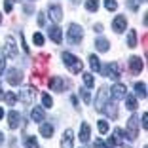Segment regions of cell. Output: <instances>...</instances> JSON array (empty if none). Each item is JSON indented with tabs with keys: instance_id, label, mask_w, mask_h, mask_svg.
Here are the masks:
<instances>
[{
	"instance_id": "obj_32",
	"label": "cell",
	"mask_w": 148,
	"mask_h": 148,
	"mask_svg": "<svg viewBox=\"0 0 148 148\" xmlns=\"http://www.w3.org/2000/svg\"><path fill=\"white\" fill-rule=\"evenodd\" d=\"M42 103H44L46 108H51V106H53V99L48 95V93H44V95H42Z\"/></svg>"
},
{
	"instance_id": "obj_7",
	"label": "cell",
	"mask_w": 148,
	"mask_h": 148,
	"mask_svg": "<svg viewBox=\"0 0 148 148\" xmlns=\"http://www.w3.org/2000/svg\"><path fill=\"white\" fill-rule=\"evenodd\" d=\"M6 80H8L10 86H19V84L23 82V72H21L19 69H10Z\"/></svg>"
},
{
	"instance_id": "obj_9",
	"label": "cell",
	"mask_w": 148,
	"mask_h": 148,
	"mask_svg": "<svg viewBox=\"0 0 148 148\" xmlns=\"http://www.w3.org/2000/svg\"><path fill=\"white\" fill-rule=\"evenodd\" d=\"M2 55H10V57H17V48H15V40L12 38V36H8L6 38V46L4 49H2Z\"/></svg>"
},
{
	"instance_id": "obj_28",
	"label": "cell",
	"mask_w": 148,
	"mask_h": 148,
	"mask_svg": "<svg viewBox=\"0 0 148 148\" xmlns=\"http://www.w3.org/2000/svg\"><path fill=\"white\" fill-rule=\"evenodd\" d=\"M86 10L87 12H97L99 10V0H86Z\"/></svg>"
},
{
	"instance_id": "obj_13",
	"label": "cell",
	"mask_w": 148,
	"mask_h": 148,
	"mask_svg": "<svg viewBox=\"0 0 148 148\" xmlns=\"http://www.w3.org/2000/svg\"><path fill=\"white\" fill-rule=\"evenodd\" d=\"M125 27H127V19L123 17V15H116V19L112 21V29L116 32H123V31H125Z\"/></svg>"
},
{
	"instance_id": "obj_35",
	"label": "cell",
	"mask_w": 148,
	"mask_h": 148,
	"mask_svg": "<svg viewBox=\"0 0 148 148\" xmlns=\"http://www.w3.org/2000/svg\"><path fill=\"white\" fill-rule=\"evenodd\" d=\"M32 40H34L36 46H42V44H44V36L40 34V32H34V34H32Z\"/></svg>"
},
{
	"instance_id": "obj_41",
	"label": "cell",
	"mask_w": 148,
	"mask_h": 148,
	"mask_svg": "<svg viewBox=\"0 0 148 148\" xmlns=\"http://www.w3.org/2000/svg\"><path fill=\"white\" fill-rule=\"evenodd\" d=\"M127 4H129V8H131V10H137V4H139V2H137V0H129Z\"/></svg>"
},
{
	"instance_id": "obj_11",
	"label": "cell",
	"mask_w": 148,
	"mask_h": 148,
	"mask_svg": "<svg viewBox=\"0 0 148 148\" xmlns=\"http://www.w3.org/2000/svg\"><path fill=\"white\" fill-rule=\"evenodd\" d=\"M48 13H49V17H51L53 23H61V19H63V10H61V6H57V4L49 6V8H48Z\"/></svg>"
},
{
	"instance_id": "obj_5",
	"label": "cell",
	"mask_w": 148,
	"mask_h": 148,
	"mask_svg": "<svg viewBox=\"0 0 148 148\" xmlns=\"http://www.w3.org/2000/svg\"><path fill=\"white\" fill-rule=\"evenodd\" d=\"M101 70H103L105 76H108V78H112V80H118L120 76H122V72H120V65H118V63H108L105 69H101Z\"/></svg>"
},
{
	"instance_id": "obj_45",
	"label": "cell",
	"mask_w": 148,
	"mask_h": 148,
	"mask_svg": "<svg viewBox=\"0 0 148 148\" xmlns=\"http://www.w3.org/2000/svg\"><path fill=\"white\" fill-rule=\"evenodd\" d=\"M4 116V108H2V106H0V118Z\"/></svg>"
},
{
	"instance_id": "obj_20",
	"label": "cell",
	"mask_w": 148,
	"mask_h": 148,
	"mask_svg": "<svg viewBox=\"0 0 148 148\" xmlns=\"http://www.w3.org/2000/svg\"><path fill=\"white\" fill-rule=\"evenodd\" d=\"M40 135L49 139V137L53 135V125L51 123H42V125H40Z\"/></svg>"
},
{
	"instance_id": "obj_44",
	"label": "cell",
	"mask_w": 148,
	"mask_h": 148,
	"mask_svg": "<svg viewBox=\"0 0 148 148\" xmlns=\"http://www.w3.org/2000/svg\"><path fill=\"white\" fill-rule=\"evenodd\" d=\"M4 143V135H2V131H0V144Z\"/></svg>"
},
{
	"instance_id": "obj_10",
	"label": "cell",
	"mask_w": 148,
	"mask_h": 148,
	"mask_svg": "<svg viewBox=\"0 0 148 148\" xmlns=\"http://www.w3.org/2000/svg\"><path fill=\"white\" fill-rule=\"evenodd\" d=\"M49 87H51L53 91H65V87L69 86V82H65L63 78H59V76H53V78H49Z\"/></svg>"
},
{
	"instance_id": "obj_47",
	"label": "cell",
	"mask_w": 148,
	"mask_h": 148,
	"mask_svg": "<svg viewBox=\"0 0 148 148\" xmlns=\"http://www.w3.org/2000/svg\"><path fill=\"white\" fill-rule=\"evenodd\" d=\"M72 2H80V0H72Z\"/></svg>"
},
{
	"instance_id": "obj_31",
	"label": "cell",
	"mask_w": 148,
	"mask_h": 148,
	"mask_svg": "<svg viewBox=\"0 0 148 148\" xmlns=\"http://www.w3.org/2000/svg\"><path fill=\"white\" fill-rule=\"evenodd\" d=\"M105 8L108 10V12H116L118 10V2L116 0H105Z\"/></svg>"
},
{
	"instance_id": "obj_36",
	"label": "cell",
	"mask_w": 148,
	"mask_h": 148,
	"mask_svg": "<svg viewBox=\"0 0 148 148\" xmlns=\"http://www.w3.org/2000/svg\"><path fill=\"white\" fill-rule=\"evenodd\" d=\"M93 148H106V144L103 143L101 139H95V144H93Z\"/></svg>"
},
{
	"instance_id": "obj_18",
	"label": "cell",
	"mask_w": 148,
	"mask_h": 148,
	"mask_svg": "<svg viewBox=\"0 0 148 148\" xmlns=\"http://www.w3.org/2000/svg\"><path fill=\"white\" fill-rule=\"evenodd\" d=\"M89 133H91V129H89V123L84 122V123H82V129H80V140H82V143H89Z\"/></svg>"
},
{
	"instance_id": "obj_43",
	"label": "cell",
	"mask_w": 148,
	"mask_h": 148,
	"mask_svg": "<svg viewBox=\"0 0 148 148\" xmlns=\"http://www.w3.org/2000/svg\"><path fill=\"white\" fill-rule=\"evenodd\" d=\"M25 12L27 13H32V6H25Z\"/></svg>"
},
{
	"instance_id": "obj_16",
	"label": "cell",
	"mask_w": 148,
	"mask_h": 148,
	"mask_svg": "<svg viewBox=\"0 0 148 148\" xmlns=\"http://www.w3.org/2000/svg\"><path fill=\"white\" fill-rule=\"evenodd\" d=\"M72 140H74L72 129H66L63 133V139H61V148H72Z\"/></svg>"
},
{
	"instance_id": "obj_4",
	"label": "cell",
	"mask_w": 148,
	"mask_h": 148,
	"mask_svg": "<svg viewBox=\"0 0 148 148\" xmlns=\"http://www.w3.org/2000/svg\"><path fill=\"white\" fill-rule=\"evenodd\" d=\"M108 95L112 97V101H123V97L127 95V87L123 86V84H116V86H112Z\"/></svg>"
},
{
	"instance_id": "obj_15",
	"label": "cell",
	"mask_w": 148,
	"mask_h": 148,
	"mask_svg": "<svg viewBox=\"0 0 148 148\" xmlns=\"http://www.w3.org/2000/svg\"><path fill=\"white\" fill-rule=\"evenodd\" d=\"M19 122H21L19 112H17V110H12V112L8 114V125H10V129H17V127H19Z\"/></svg>"
},
{
	"instance_id": "obj_8",
	"label": "cell",
	"mask_w": 148,
	"mask_h": 148,
	"mask_svg": "<svg viewBox=\"0 0 148 148\" xmlns=\"http://www.w3.org/2000/svg\"><path fill=\"white\" fill-rule=\"evenodd\" d=\"M106 99H108V89H106V87H101L99 95H97V99H95V110L103 112V108H105V105H106Z\"/></svg>"
},
{
	"instance_id": "obj_27",
	"label": "cell",
	"mask_w": 148,
	"mask_h": 148,
	"mask_svg": "<svg viewBox=\"0 0 148 148\" xmlns=\"http://www.w3.org/2000/svg\"><path fill=\"white\" fill-rule=\"evenodd\" d=\"M82 76H84V84H86V87H93V86H95V78H93V74L84 72Z\"/></svg>"
},
{
	"instance_id": "obj_1",
	"label": "cell",
	"mask_w": 148,
	"mask_h": 148,
	"mask_svg": "<svg viewBox=\"0 0 148 148\" xmlns=\"http://www.w3.org/2000/svg\"><path fill=\"white\" fill-rule=\"evenodd\" d=\"M61 57H63V63H65V65L70 69V72H72V74H78L80 70L84 69L82 61H80V59H78L76 55H72V53H69V51H63V55H61Z\"/></svg>"
},
{
	"instance_id": "obj_33",
	"label": "cell",
	"mask_w": 148,
	"mask_h": 148,
	"mask_svg": "<svg viewBox=\"0 0 148 148\" xmlns=\"http://www.w3.org/2000/svg\"><path fill=\"white\" fill-rule=\"evenodd\" d=\"M4 99H6V103H8V105L12 106L13 103L17 101V97H15V93H13V91H8V93H6V95H4Z\"/></svg>"
},
{
	"instance_id": "obj_34",
	"label": "cell",
	"mask_w": 148,
	"mask_h": 148,
	"mask_svg": "<svg viewBox=\"0 0 148 148\" xmlns=\"http://www.w3.org/2000/svg\"><path fill=\"white\" fill-rule=\"evenodd\" d=\"M97 127H99V131H101V133H106V131H108V122H106V120H99Z\"/></svg>"
},
{
	"instance_id": "obj_22",
	"label": "cell",
	"mask_w": 148,
	"mask_h": 148,
	"mask_svg": "<svg viewBox=\"0 0 148 148\" xmlns=\"http://www.w3.org/2000/svg\"><path fill=\"white\" fill-rule=\"evenodd\" d=\"M123 101H125V108H129V110H135L137 108V99L133 95H125V97H123Z\"/></svg>"
},
{
	"instance_id": "obj_29",
	"label": "cell",
	"mask_w": 148,
	"mask_h": 148,
	"mask_svg": "<svg viewBox=\"0 0 148 148\" xmlns=\"http://www.w3.org/2000/svg\"><path fill=\"white\" fill-rule=\"evenodd\" d=\"M25 146H27V148H38V140H36L34 137L27 135V137H25Z\"/></svg>"
},
{
	"instance_id": "obj_30",
	"label": "cell",
	"mask_w": 148,
	"mask_h": 148,
	"mask_svg": "<svg viewBox=\"0 0 148 148\" xmlns=\"http://www.w3.org/2000/svg\"><path fill=\"white\" fill-rule=\"evenodd\" d=\"M80 95H82V99H84L86 105L91 103V95H89V91H87V87H82V89H80Z\"/></svg>"
},
{
	"instance_id": "obj_48",
	"label": "cell",
	"mask_w": 148,
	"mask_h": 148,
	"mask_svg": "<svg viewBox=\"0 0 148 148\" xmlns=\"http://www.w3.org/2000/svg\"><path fill=\"white\" fill-rule=\"evenodd\" d=\"M0 21H2V15H0Z\"/></svg>"
},
{
	"instance_id": "obj_2",
	"label": "cell",
	"mask_w": 148,
	"mask_h": 148,
	"mask_svg": "<svg viewBox=\"0 0 148 148\" xmlns=\"http://www.w3.org/2000/svg\"><path fill=\"white\" fill-rule=\"evenodd\" d=\"M125 129H127V139L135 140L137 135H139V116L133 114V116L127 120V127H125Z\"/></svg>"
},
{
	"instance_id": "obj_37",
	"label": "cell",
	"mask_w": 148,
	"mask_h": 148,
	"mask_svg": "<svg viewBox=\"0 0 148 148\" xmlns=\"http://www.w3.org/2000/svg\"><path fill=\"white\" fill-rule=\"evenodd\" d=\"M38 25L40 27L46 25V15H44V13H38Z\"/></svg>"
},
{
	"instance_id": "obj_51",
	"label": "cell",
	"mask_w": 148,
	"mask_h": 148,
	"mask_svg": "<svg viewBox=\"0 0 148 148\" xmlns=\"http://www.w3.org/2000/svg\"><path fill=\"white\" fill-rule=\"evenodd\" d=\"M17 2H19V0H17Z\"/></svg>"
},
{
	"instance_id": "obj_39",
	"label": "cell",
	"mask_w": 148,
	"mask_h": 148,
	"mask_svg": "<svg viewBox=\"0 0 148 148\" xmlns=\"http://www.w3.org/2000/svg\"><path fill=\"white\" fill-rule=\"evenodd\" d=\"M6 69V57L2 55V61H0V76H2V70Z\"/></svg>"
},
{
	"instance_id": "obj_23",
	"label": "cell",
	"mask_w": 148,
	"mask_h": 148,
	"mask_svg": "<svg viewBox=\"0 0 148 148\" xmlns=\"http://www.w3.org/2000/svg\"><path fill=\"white\" fill-rule=\"evenodd\" d=\"M108 40H105V38H99V40H95V48L99 49V51H108Z\"/></svg>"
},
{
	"instance_id": "obj_19",
	"label": "cell",
	"mask_w": 148,
	"mask_h": 148,
	"mask_svg": "<svg viewBox=\"0 0 148 148\" xmlns=\"http://www.w3.org/2000/svg\"><path fill=\"white\" fill-rule=\"evenodd\" d=\"M103 112H106V114H108L110 118H112V120H116V118H118V110H116V105H114V103H110V101H108V103L105 105V108H103Z\"/></svg>"
},
{
	"instance_id": "obj_3",
	"label": "cell",
	"mask_w": 148,
	"mask_h": 148,
	"mask_svg": "<svg viewBox=\"0 0 148 148\" xmlns=\"http://www.w3.org/2000/svg\"><path fill=\"white\" fill-rule=\"evenodd\" d=\"M84 38V31H82V27L76 25V23H72V25L69 27V42L70 44H80Z\"/></svg>"
},
{
	"instance_id": "obj_14",
	"label": "cell",
	"mask_w": 148,
	"mask_h": 148,
	"mask_svg": "<svg viewBox=\"0 0 148 148\" xmlns=\"http://www.w3.org/2000/svg\"><path fill=\"white\" fill-rule=\"evenodd\" d=\"M48 34H49V38H51L55 44H61V42H63L61 29H59L57 25H51V27H49V29H48Z\"/></svg>"
},
{
	"instance_id": "obj_49",
	"label": "cell",
	"mask_w": 148,
	"mask_h": 148,
	"mask_svg": "<svg viewBox=\"0 0 148 148\" xmlns=\"http://www.w3.org/2000/svg\"><path fill=\"white\" fill-rule=\"evenodd\" d=\"M32 2H34V0H32Z\"/></svg>"
},
{
	"instance_id": "obj_42",
	"label": "cell",
	"mask_w": 148,
	"mask_h": 148,
	"mask_svg": "<svg viewBox=\"0 0 148 148\" xmlns=\"http://www.w3.org/2000/svg\"><path fill=\"white\" fill-rule=\"evenodd\" d=\"M101 31H103V25H101V23H97V25H95V32H101Z\"/></svg>"
},
{
	"instance_id": "obj_24",
	"label": "cell",
	"mask_w": 148,
	"mask_h": 148,
	"mask_svg": "<svg viewBox=\"0 0 148 148\" xmlns=\"http://www.w3.org/2000/svg\"><path fill=\"white\" fill-rule=\"evenodd\" d=\"M89 66H91L95 72H101V63H99V57L97 55H89Z\"/></svg>"
},
{
	"instance_id": "obj_12",
	"label": "cell",
	"mask_w": 148,
	"mask_h": 148,
	"mask_svg": "<svg viewBox=\"0 0 148 148\" xmlns=\"http://www.w3.org/2000/svg\"><path fill=\"white\" fill-rule=\"evenodd\" d=\"M129 69H131V72L133 74H139L140 70L144 69V63H143V59H140V57H131L129 59Z\"/></svg>"
},
{
	"instance_id": "obj_46",
	"label": "cell",
	"mask_w": 148,
	"mask_h": 148,
	"mask_svg": "<svg viewBox=\"0 0 148 148\" xmlns=\"http://www.w3.org/2000/svg\"><path fill=\"white\" fill-rule=\"evenodd\" d=\"M2 97H4V93H2V87H0V99H2Z\"/></svg>"
},
{
	"instance_id": "obj_21",
	"label": "cell",
	"mask_w": 148,
	"mask_h": 148,
	"mask_svg": "<svg viewBox=\"0 0 148 148\" xmlns=\"http://www.w3.org/2000/svg\"><path fill=\"white\" fill-rule=\"evenodd\" d=\"M135 93H137V97H140V99H146V84L137 82L135 84Z\"/></svg>"
},
{
	"instance_id": "obj_25",
	"label": "cell",
	"mask_w": 148,
	"mask_h": 148,
	"mask_svg": "<svg viewBox=\"0 0 148 148\" xmlns=\"http://www.w3.org/2000/svg\"><path fill=\"white\" fill-rule=\"evenodd\" d=\"M112 140H114V144H120V146H122V144H123V131L122 129H114Z\"/></svg>"
},
{
	"instance_id": "obj_40",
	"label": "cell",
	"mask_w": 148,
	"mask_h": 148,
	"mask_svg": "<svg viewBox=\"0 0 148 148\" xmlns=\"http://www.w3.org/2000/svg\"><path fill=\"white\" fill-rule=\"evenodd\" d=\"M143 127H144V129L148 127V114H146V112L143 114Z\"/></svg>"
},
{
	"instance_id": "obj_6",
	"label": "cell",
	"mask_w": 148,
	"mask_h": 148,
	"mask_svg": "<svg viewBox=\"0 0 148 148\" xmlns=\"http://www.w3.org/2000/svg\"><path fill=\"white\" fill-rule=\"evenodd\" d=\"M19 99H21V103H25V105H32L36 99V89L34 87H25L23 91H19Z\"/></svg>"
},
{
	"instance_id": "obj_50",
	"label": "cell",
	"mask_w": 148,
	"mask_h": 148,
	"mask_svg": "<svg viewBox=\"0 0 148 148\" xmlns=\"http://www.w3.org/2000/svg\"><path fill=\"white\" fill-rule=\"evenodd\" d=\"M123 148H125V146H123Z\"/></svg>"
},
{
	"instance_id": "obj_26",
	"label": "cell",
	"mask_w": 148,
	"mask_h": 148,
	"mask_svg": "<svg viewBox=\"0 0 148 148\" xmlns=\"http://www.w3.org/2000/svg\"><path fill=\"white\" fill-rule=\"evenodd\" d=\"M135 46H137V32L129 31V34H127V48H135Z\"/></svg>"
},
{
	"instance_id": "obj_17",
	"label": "cell",
	"mask_w": 148,
	"mask_h": 148,
	"mask_svg": "<svg viewBox=\"0 0 148 148\" xmlns=\"http://www.w3.org/2000/svg\"><path fill=\"white\" fill-rule=\"evenodd\" d=\"M31 118L34 122H44V120H46V114H44V110L40 108V106H34V108L31 110Z\"/></svg>"
},
{
	"instance_id": "obj_38",
	"label": "cell",
	"mask_w": 148,
	"mask_h": 148,
	"mask_svg": "<svg viewBox=\"0 0 148 148\" xmlns=\"http://www.w3.org/2000/svg\"><path fill=\"white\" fill-rule=\"evenodd\" d=\"M12 8H13L12 2H10V0H4V10H6V12H12Z\"/></svg>"
}]
</instances>
